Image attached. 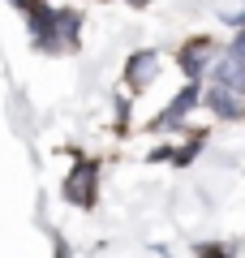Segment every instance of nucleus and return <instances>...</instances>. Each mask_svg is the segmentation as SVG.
I'll list each match as a JSON object with an SVG mask.
<instances>
[{
	"label": "nucleus",
	"instance_id": "obj_1",
	"mask_svg": "<svg viewBox=\"0 0 245 258\" xmlns=\"http://www.w3.org/2000/svg\"><path fill=\"white\" fill-rule=\"evenodd\" d=\"M95 176H99V164L95 159H78V168L65 181V198L73 207H95Z\"/></svg>",
	"mask_w": 245,
	"mask_h": 258
},
{
	"label": "nucleus",
	"instance_id": "obj_2",
	"mask_svg": "<svg viewBox=\"0 0 245 258\" xmlns=\"http://www.w3.org/2000/svg\"><path fill=\"white\" fill-rule=\"evenodd\" d=\"M211 60H215V43H211V39H190V43L181 47V56H176V64L185 69L190 82H202V78H207Z\"/></svg>",
	"mask_w": 245,
	"mask_h": 258
},
{
	"label": "nucleus",
	"instance_id": "obj_3",
	"mask_svg": "<svg viewBox=\"0 0 245 258\" xmlns=\"http://www.w3.org/2000/svg\"><path fill=\"white\" fill-rule=\"evenodd\" d=\"M207 108L219 112L224 120H241L245 116V95L232 91V86H224V82H211L207 86Z\"/></svg>",
	"mask_w": 245,
	"mask_h": 258
},
{
	"label": "nucleus",
	"instance_id": "obj_4",
	"mask_svg": "<svg viewBox=\"0 0 245 258\" xmlns=\"http://www.w3.org/2000/svg\"><path fill=\"white\" fill-rule=\"evenodd\" d=\"M155 74H159V52H138V56H129V64H125V82L134 86V91L151 86Z\"/></svg>",
	"mask_w": 245,
	"mask_h": 258
},
{
	"label": "nucleus",
	"instance_id": "obj_5",
	"mask_svg": "<svg viewBox=\"0 0 245 258\" xmlns=\"http://www.w3.org/2000/svg\"><path fill=\"white\" fill-rule=\"evenodd\" d=\"M198 99H202V95H198V82H190V86H185V91L176 95L172 103H168V108H163V116L155 120V129H168V125H181V120L190 116V108H194V103H198Z\"/></svg>",
	"mask_w": 245,
	"mask_h": 258
},
{
	"label": "nucleus",
	"instance_id": "obj_6",
	"mask_svg": "<svg viewBox=\"0 0 245 258\" xmlns=\"http://www.w3.org/2000/svg\"><path fill=\"white\" fill-rule=\"evenodd\" d=\"M198 258H236V245H198Z\"/></svg>",
	"mask_w": 245,
	"mask_h": 258
}]
</instances>
